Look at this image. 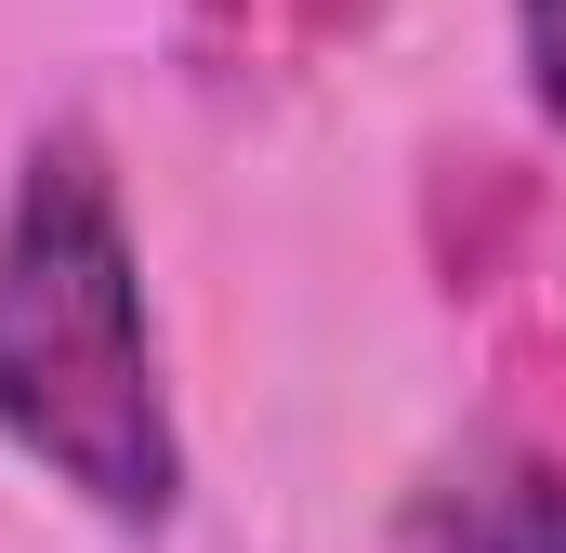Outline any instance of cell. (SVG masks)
Instances as JSON below:
<instances>
[{
  "mask_svg": "<svg viewBox=\"0 0 566 553\" xmlns=\"http://www.w3.org/2000/svg\"><path fill=\"white\" fill-rule=\"evenodd\" d=\"M0 435L106 528H171L185 501L158 316L93 133H40L0 211Z\"/></svg>",
  "mask_w": 566,
  "mask_h": 553,
  "instance_id": "1",
  "label": "cell"
},
{
  "mask_svg": "<svg viewBox=\"0 0 566 553\" xmlns=\"http://www.w3.org/2000/svg\"><path fill=\"white\" fill-rule=\"evenodd\" d=\"M422 553H566V474L527 461V448H488L409 514Z\"/></svg>",
  "mask_w": 566,
  "mask_h": 553,
  "instance_id": "2",
  "label": "cell"
},
{
  "mask_svg": "<svg viewBox=\"0 0 566 553\" xmlns=\"http://www.w3.org/2000/svg\"><path fill=\"white\" fill-rule=\"evenodd\" d=\"M514 40H527V93H541V119L566 133V0H514Z\"/></svg>",
  "mask_w": 566,
  "mask_h": 553,
  "instance_id": "3",
  "label": "cell"
}]
</instances>
